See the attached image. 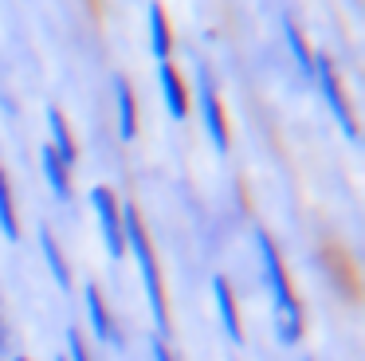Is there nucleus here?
<instances>
[{
  "instance_id": "nucleus-18",
  "label": "nucleus",
  "mask_w": 365,
  "mask_h": 361,
  "mask_svg": "<svg viewBox=\"0 0 365 361\" xmlns=\"http://www.w3.org/2000/svg\"><path fill=\"white\" fill-rule=\"evenodd\" d=\"M9 353V330H4V314H0V357Z\"/></svg>"
},
{
  "instance_id": "nucleus-6",
  "label": "nucleus",
  "mask_w": 365,
  "mask_h": 361,
  "mask_svg": "<svg viewBox=\"0 0 365 361\" xmlns=\"http://www.w3.org/2000/svg\"><path fill=\"white\" fill-rule=\"evenodd\" d=\"M83 310H87V326H91V334H95V342H103V345H118L122 342V337H118V322H114L110 306H106L103 290H98L95 283L83 287Z\"/></svg>"
},
{
  "instance_id": "nucleus-15",
  "label": "nucleus",
  "mask_w": 365,
  "mask_h": 361,
  "mask_svg": "<svg viewBox=\"0 0 365 361\" xmlns=\"http://www.w3.org/2000/svg\"><path fill=\"white\" fill-rule=\"evenodd\" d=\"M283 36H287V47H291L294 67L302 71V78H310V75H314V51H310L307 36L299 31V24H294V20H283Z\"/></svg>"
},
{
  "instance_id": "nucleus-16",
  "label": "nucleus",
  "mask_w": 365,
  "mask_h": 361,
  "mask_svg": "<svg viewBox=\"0 0 365 361\" xmlns=\"http://www.w3.org/2000/svg\"><path fill=\"white\" fill-rule=\"evenodd\" d=\"M67 361H91V350H87V342H83L79 326L67 330Z\"/></svg>"
},
{
  "instance_id": "nucleus-11",
  "label": "nucleus",
  "mask_w": 365,
  "mask_h": 361,
  "mask_svg": "<svg viewBox=\"0 0 365 361\" xmlns=\"http://www.w3.org/2000/svg\"><path fill=\"white\" fill-rule=\"evenodd\" d=\"M114 126H118L122 141L138 138V102H134V91H130V83L122 75H114Z\"/></svg>"
},
{
  "instance_id": "nucleus-13",
  "label": "nucleus",
  "mask_w": 365,
  "mask_h": 361,
  "mask_svg": "<svg viewBox=\"0 0 365 361\" xmlns=\"http://www.w3.org/2000/svg\"><path fill=\"white\" fill-rule=\"evenodd\" d=\"M40 165H43V180H48L51 196H56V200H63V204H71V196H75V185H71V169H67V165L59 161V157L51 153L48 146L40 149Z\"/></svg>"
},
{
  "instance_id": "nucleus-7",
  "label": "nucleus",
  "mask_w": 365,
  "mask_h": 361,
  "mask_svg": "<svg viewBox=\"0 0 365 361\" xmlns=\"http://www.w3.org/2000/svg\"><path fill=\"white\" fill-rule=\"evenodd\" d=\"M212 302H216V314H220V326L228 334V342H244V322H240V302H236V290L224 275H212Z\"/></svg>"
},
{
  "instance_id": "nucleus-8",
  "label": "nucleus",
  "mask_w": 365,
  "mask_h": 361,
  "mask_svg": "<svg viewBox=\"0 0 365 361\" xmlns=\"http://www.w3.org/2000/svg\"><path fill=\"white\" fill-rule=\"evenodd\" d=\"M158 86H161V98H165L169 118H189V86H185L181 71L173 63H158Z\"/></svg>"
},
{
  "instance_id": "nucleus-20",
  "label": "nucleus",
  "mask_w": 365,
  "mask_h": 361,
  "mask_svg": "<svg viewBox=\"0 0 365 361\" xmlns=\"http://www.w3.org/2000/svg\"><path fill=\"white\" fill-rule=\"evenodd\" d=\"M56 361H67V357H56Z\"/></svg>"
},
{
  "instance_id": "nucleus-12",
  "label": "nucleus",
  "mask_w": 365,
  "mask_h": 361,
  "mask_svg": "<svg viewBox=\"0 0 365 361\" xmlns=\"http://www.w3.org/2000/svg\"><path fill=\"white\" fill-rule=\"evenodd\" d=\"M40 255H43V263H48L51 279H56V287H59V290H71V287H75L71 263H67V255H63V248H59V240L51 235V228H40Z\"/></svg>"
},
{
  "instance_id": "nucleus-5",
  "label": "nucleus",
  "mask_w": 365,
  "mask_h": 361,
  "mask_svg": "<svg viewBox=\"0 0 365 361\" xmlns=\"http://www.w3.org/2000/svg\"><path fill=\"white\" fill-rule=\"evenodd\" d=\"M91 208H95L98 232H103V248L110 259L126 255V232H122V200L114 196V188L95 185L91 188Z\"/></svg>"
},
{
  "instance_id": "nucleus-17",
  "label": "nucleus",
  "mask_w": 365,
  "mask_h": 361,
  "mask_svg": "<svg viewBox=\"0 0 365 361\" xmlns=\"http://www.w3.org/2000/svg\"><path fill=\"white\" fill-rule=\"evenodd\" d=\"M150 361H177V357H173V350H169V342H165V337H158V334L150 337Z\"/></svg>"
},
{
  "instance_id": "nucleus-10",
  "label": "nucleus",
  "mask_w": 365,
  "mask_h": 361,
  "mask_svg": "<svg viewBox=\"0 0 365 361\" xmlns=\"http://www.w3.org/2000/svg\"><path fill=\"white\" fill-rule=\"evenodd\" d=\"M48 149L67 165V169H71L75 157H79L75 133H71V126H67V118H63V110H59V106H48Z\"/></svg>"
},
{
  "instance_id": "nucleus-19",
  "label": "nucleus",
  "mask_w": 365,
  "mask_h": 361,
  "mask_svg": "<svg viewBox=\"0 0 365 361\" xmlns=\"http://www.w3.org/2000/svg\"><path fill=\"white\" fill-rule=\"evenodd\" d=\"M12 361H28V357H12Z\"/></svg>"
},
{
  "instance_id": "nucleus-2",
  "label": "nucleus",
  "mask_w": 365,
  "mask_h": 361,
  "mask_svg": "<svg viewBox=\"0 0 365 361\" xmlns=\"http://www.w3.org/2000/svg\"><path fill=\"white\" fill-rule=\"evenodd\" d=\"M122 232H126V251L134 255V263H138V279H142V290H145V306H150V318H153V334L169 342L165 283H161V267H158V255H153L150 232H145V224H142V216H138L134 204H122Z\"/></svg>"
},
{
  "instance_id": "nucleus-9",
  "label": "nucleus",
  "mask_w": 365,
  "mask_h": 361,
  "mask_svg": "<svg viewBox=\"0 0 365 361\" xmlns=\"http://www.w3.org/2000/svg\"><path fill=\"white\" fill-rule=\"evenodd\" d=\"M145 36H150V55L158 63H169L173 55V28H169V16L158 0L145 4Z\"/></svg>"
},
{
  "instance_id": "nucleus-4",
  "label": "nucleus",
  "mask_w": 365,
  "mask_h": 361,
  "mask_svg": "<svg viewBox=\"0 0 365 361\" xmlns=\"http://www.w3.org/2000/svg\"><path fill=\"white\" fill-rule=\"evenodd\" d=\"M197 110H200V126H205V138L212 141V149L228 153V146H232L228 114H224L220 91H216V78L208 67H197Z\"/></svg>"
},
{
  "instance_id": "nucleus-1",
  "label": "nucleus",
  "mask_w": 365,
  "mask_h": 361,
  "mask_svg": "<svg viewBox=\"0 0 365 361\" xmlns=\"http://www.w3.org/2000/svg\"><path fill=\"white\" fill-rule=\"evenodd\" d=\"M255 248H259V263H263V283H267L271 295V318H275V337L283 345H299L302 342V306L294 298L291 275L283 267L275 240H271L263 228H255Z\"/></svg>"
},
{
  "instance_id": "nucleus-3",
  "label": "nucleus",
  "mask_w": 365,
  "mask_h": 361,
  "mask_svg": "<svg viewBox=\"0 0 365 361\" xmlns=\"http://www.w3.org/2000/svg\"><path fill=\"white\" fill-rule=\"evenodd\" d=\"M310 78H314L318 91H322V98H326V106H330V114H334V122H338V130L346 133L349 141H357V138H361V130H357L354 102H349L346 86H341L338 71H334V63H330V55H318V51H314V75H310Z\"/></svg>"
},
{
  "instance_id": "nucleus-14",
  "label": "nucleus",
  "mask_w": 365,
  "mask_h": 361,
  "mask_svg": "<svg viewBox=\"0 0 365 361\" xmlns=\"http://www.w3.org/2000/svg\"><path fill=\"white\" fill-rule=\"evenodd\" d=\"M0 235H4L9 243L20 240V212H16V196H12L4 165H0Z\"/></svg>"
}]
</instances>
